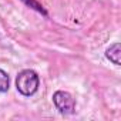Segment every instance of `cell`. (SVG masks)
<instances>
[{"instance_id":"1","label":"cell","mask_w":121,"mask_h":121,"mask_svg":"<svg viewBox=\"0 0 121 121\" xmlns=\"http://www.w3.org/2000/svg\"><path fill=\"white\" fill-rule=\"evenodd\" d=\"M40 86V77L34 70H22L16 77V88L24 97H31L37 93Z\"/></svg>"},{"instance_id":"2","label":"cell","mask_w":121,"mask_h":121,"mask_svg":"<svg viewBox=\"0 0 121 121\" xmlns=\"http://www.w3.org/2000/svg\"><path fill=\"white\" fill-rule=\"evenodd\" d=\"M53 103L58 110V112L64 115H70L76 110V100L69 91H63V90L56 91L53 94Z\"/></svg>"},{"instance_id":"3","label":"cell","mask_w":121,"mask_h":121,"mask_svg":"<svg viewBox=\"0 0 121 121\" xmlns=\"http://www.w3.org/2000/svg\"><path fill=\"white\" fill-rule=\"evenodd\" d=\"M120 56H121V44L120 43H114L111 44L107 50H105V57L107 60H110V61L115 66H120L121 61H120Z\"/></svg>"},{"instance_id":"4","label":"cell","mask_w":121,"mask_h":121,"mask_svg":"<svg viewBox=\"0 0 121 121\" xmlns=\"http://www.w3.org/2000/svg\"><path fill=\"white\" fill-rule=\"evenodd\" d=\"M10 88V77L9 74L0 69V93H7Z\"/></svg>"}]
</instances>
